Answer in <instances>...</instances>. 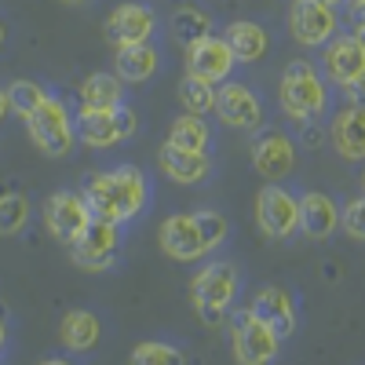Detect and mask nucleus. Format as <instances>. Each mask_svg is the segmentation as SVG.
Masks as SVG:
<instances>
[{"instance_id":"nucleus-1","label":"nucleus","mask_w":365,"mask_h":365,"mask_svg":"<svg viewBox=\"0 0 365 365\" xmlns=\"http://www.w3.org/2000/svg\"><path fill=\"white\" fill-rule=\"evenodd\" d=\"M84 201L91 216H103L113 223H128L146 208V175L132 165H120L88 179Z\"/></svg>"},{"instance_id":"nucleus-2","label":"nucleus","mask_w":365,"mask_h":365,"mask_svg":"<svg viewBox=\"0 0 365 365\" xmlns=\"http://www.w3.org/2000/svg\"><path fill=\"white\" fill-rule=\"evenodd\" d=\"M278 103L285 110V117L292 120H314L325 113L329 106V88L322 81V70L307 58H296L285 66L282 84H278Z\"/></svg>"},{"instance_id":"nucleus-3","label":"nucleus","mask_w":365,"mask_h":365,"mask_svg":"<svg viewBox=\"0 0 365 365\" xmlns=\"http://www.w3.org/2000/svg\"><path fill=\"white\" fill-rule=\"evenodd\" d=\"M234 296H237V270L227 259L205 263L190 278V299L205 325H223L227 311L234 307Z\"/></svg>"},{"instance_id":"nucleus-4","label":"nucleus","mask_w":365,"mask_h":365,"mask_svg":"<svg viewBox=\"0 0 365 365\" xmlns=\"http://www.w3.org/2000/svg\"><path fill=\"white\" fill-rule=\"evenodd\" d=\"M26 135L34 139V146L41 150L44 158H66L73 143H77V132H73V117L66 110L63 99L48 96L34 113H26Z\"/></svg>"},{"instance_id":"nucleus-5","label":"nucleus","mask_w":365,"mask_h":365,"mask_svg":"<svg viewBox=\"0 0 365 365\" xmlns=\"http://www.w3.org/2000/svg\"><path fill=\"white\" fill-rule=\"evenodd\" d=\"M227 332H230V344H234V358L245 361V365L274 361L282 351V336L267 322H259L252 314V307L234 311V314L227 311Z\"/></svg>"},{"instance_id":"nucleus-6","label":"nucleus","mask_w":365,"mask_h":365,"mask_svg":"<svg viewBox=\"0 0 365 365\" xmlns=\"http://www.w3.org/2000/svg\"><path fill=\"white\" fill-rule=\"evenodd\" d=\"M120 252V223L91 216L73 237H70V256L84 270H110Z\"/></svg>"},{"instance_id":"nucleus-7","label":"nucleus","mask_w":365,"mask_h":365,"mask_svg":"<svg viewBox=\"0 0 365 365\" xmlns=\"http://www.w3.org/2000/svg\"><path fill=\"white\" fill-rule=\"evenodd\" d=\"M289 34L303 48H322L332 34H340V15L325 0H292Z\"/></svg>"},{"instance_id":"nucleus-8","label":"nucleus","mask_w":365,"mask_h":365,"mask_svg":"<svg viewBox=\"0 0 365 365\" xmlns=\"http://www.w3.org/2000/svg\"><path fill=\"white\" fill-rule=\"evenodd\" d=\"M256 227L274 241L292 237L299 230V197H292L285 187H278V182L263 187L259 197H256Z\"/></svg>"},{"instance_id":"nucleus-9","label":"nucleus","mask_w":365,"mask_h":365,"mask_svg":"<svg viewBox=\"0 0 365 365\" xmlns=\"http://www.w3.org/2000/svg\"><path fill=\"white\" fill-rule=\"evenodd\" d=\"M220 120L227 128L237 132H259L263 128V103L249 84H237V81H223L216 84V110Z\"/></svg>"},{"instance_id":"nucleus-10","label":"nucleus","mask_w":365,"mask_h":365,"mask_svg":"<svg viewBox=\"0 0 365 365\" xmlns=\"http://www.w3.org/2000/svg\"><path fill=\"white\" fill-rule=\"evenodd\" d=\"M234 51L223 37L216 34H205L201 41L187 44V73L201 77V81H212V84H223L230 73H234Z\"/></svg>"},{"instance_id":"nucleus-11","label":"nucleus","mask_w":365,"mask_h":365,"mask_svg":"<svg viewBox=\"0 0 365 365\" xmlns=\"http://www.w3.org/2000/svg\"><path fill=\"white\" fill-rule=\"evenodd\" d=\"M158 29V19L146 4L139 0H128V4H117L103 26V34L113 48H128V44H139V41H150Z\"/></svg>"},{"instance_id":"nucleus-12","label":"nucleus","mask_w":365,"mask_h":365,"mask_svg":"<svg viewBox=\"0 0 365 365\" xmlns=\"http://www.w3.org/2000/svg\"><path fill=\"white\" fill-rule=\"evenodd\" d=\"M322 70L332 84H347L354 81L358 73H365V48L354 34H332L325 44H322Z\"/></svg>"},{"instance_id":"nucleus-13","label":"nucleus","mask_w":365,"mask_h":365,"mask_svg":"<svg viewBox=\"0 0 365 365\" xmlns=\"http://www.w3.org/2000/svg\"><path fill=\"white\" fill-rule=\"evenodd\" d=\"M91 220V208L84 201V194H73V190H58L44 201V227L51 237L58 241H66L70 245V237Z\"/></svg>"},{"instance_id":"nucleus-14","label":"nucleus","mask_w":365,"mask_h":365,"mask_svg":"<svg viewBox=\"0 0 365 365\" xmlns=\"http://www.w3.org/2000/svg\"><path fill=\"white\" fill-rule=\"evenodd\" d=\"M252 165L267 182H282L296 168V146L282 132H267L252 143Z\"/></svg>"},{"instance_id":"nucleus-15","label":"nucleus","mask_w":365,"mask_h":365,"mask_svg":"<svg viewBox=\"0 0 365 365\" xmlns=\"http://www.w3.org/2000/svg\"><path fill=\"white\" fill-rule=\"evenodd\" d=\"M158 241H161V252L175 263H194L205 256V245L197 237V227H194V216H187V212H175V216H168L158 230Z\"/></svg>"},{"instance_id":"nucleus-16","label":"nucleus","mask_w":365,"mask_h":365,"mask_svg":"<svg viewBox=\"0 0 365 365\" xmlns=\"http://www.w3.org/2000/svg\"><path fill=\"white\" fill-rule=\"evenodd\" d=\"M249 307H252V314H256L259 322H267L274 332H278L282 340L296 332V303H292V296H289L285 289H278V285L259 289V292L252 296Z\"/></svg>"},{"instance_id":"nucleus-17","label":"nucleus","mask_w":365,"mask_h":365,"mask_svg":"<svg viewBox=\"0 0 365 365\" xmlns=\"http://www.w3.org/2000/svg\"><path fill=\"white\" fill-rule=\"evenodd\" d=\"M158 165L161 172L179 182V187H194V182H201L208 175V150H182L175 143H165L158 150Z\"/></svg>"},{"instance_id":"nucleus-18","label":"nucleus","mask_w":365,"mask_h":365,"mask_svg":"<svg viewBox=\"0 0 365 365\" xmlns=\"http://www.w3.org/2000/svg\"><path fill=\"white\" fill-rule=\"evenodd\" d=\"M336 227H340V205L332 201L329 194L307 190L299 197V230L307 237L325 241L329 234H336Z\"/></svg>"},{"instance_id":"nucleus-19","label":"nucleus","mask_w":365,"mask_h":365,"mask_svg":"<svg viewBox=\"0 0 365 365\" xmlns=\"http://www.w3.org/2000/svg\"><path fill=\"white\" fill-rule=\"evenodd\" d=\"M73 132H77V143H84L91 150H110L117 143H125L117 110H81L73 120Z\"/></svg>"},{"instance_id":"nucleus-20","label":"nucleus","mask_w":365,"mask_h":365,"mask_svg":"<svg viewBox=\"0 0 365 365\" xmlns=\"http://www.w3.org/2000/svg\"><path fill=\"white\" fill-rule=\"evenodd\" d=\"M329 139L336 146L344 161H365V110L361 106H344L332 117Z\"/></svg>"},{"instance_id":"nucleus-21","label":"nucleus","mask_w":365,"mask_h":365,"mask_svg":"<svg viewBox=\"0 0 365 365\" xmlns=\"http://www.w3.org/2000/svg\"><path fill=\"white\" fill-rule=\"evenodd\" d=\"M103 340V322L91 311H66L58 322V344L73 354H84Z\"/></svg>"},{"instance_id":"nucleus-22","label":"nucleus","mask_w":365,"mask_h":365,"mask_svg":"<svg viewBox=\"0 0 365 365\" xmlns=\"http://www.w3.org/2000/svg\"><path fill=\"white\" fill-rule=\"evenodd\" d=\"M161 70V55L150 41L128 44V48H117V77L128 81V84H143Z\"/></svg>"},{"instance_id":"nucleus-23","label":"nucleus","mask_w":365,"mask_h":365,"mask_svg":"<svg viewBox=\"0 0 365 365\" xmlns=\"http://www.w3.org/2000/svg\"><path fill=\"white\" fill-rule=\"evenodd\" d=\"M223 41L230 44V51H234L237 63H259V58L267 55V48H270L267 29L256 26V22H245V19L230 22V26L223 29Z\"/></svg>"},{"instance_id":"nucleus-24","label":"nucleus","mask_w":365,"mask_h":365,"mask_svg":"<svg viewBox=\"0 0 365 365\" xmlns=\"http://www.w3.org/2000/svg\"><path fill=\"white\" fill-rule=\"evenodd\" d=\"M125 103V81L117 73H91L81 84V110H117Z\"/></svg>"},{"instance_id":"nucleus-25","label":"nucleus","mask_w":365,"mask_h":365,"mask_svg":"<svg viewBox=\"0 0 365 365\" xmlns=\"http://www.w3.org/2000/svg\"><path fill=\"white\" fill-rule=\"evenodd\" d=\"M168 143H175V146H182V150H208L212 132H208V125H205V117H197V113H182V117L172 120Z\"/></svg>"},{"instance_id":"nucleus-26","label":"nucleus","mask_w":365,"mask_h":365,"mask_svg":"<svg viewBox=\"0 0 365 365\" xmlns=\"http://www.w3.org/2000/svg\"><path fill=\"white\" fill-rule=\"evenodd\" d=\"M179 103L187 106V113L205 117V113L216 110V84H212V81H201V77H194V73H187V77L179 81Z\"/></svg>"},{"instance_id":"nucleus-27","label":"nucleus","mask_w":365,"mask_h":365,"mask_svg":"<svg viewBox=\"0 0 365 365\" xmlns=\"http://www.w3.org/2000/svg\"><path fill=\"white\" fill-rule=\"evenodd\" d=\"M29 216H34V205H29L26 194L19 190H8V194H0V237H15Z\"/></svg>"},{"instance_id":"nucleus-28","label":"nucleus","mask_w":365,"mask_h":365,"mask_svg":"<svg viewBox=\"0 0 365 365\" xmlns=\"http://www.w3.org/2000/svg\"><path fill=\"white\" fill-rule=\"evenodd\" d=\"M205 34H212L208 11H201V8H179V11L172 15V37H175L182 48L194 44V41H201Z\"/></svg>"},{"instance_id":"nucleus-29","label":"nucleus","mask_w":365,"mask_h":365,"mask_svg":"<svg viewBox=\"0 0 365 365\" xmlns=\"http://www.w3.org/2000/svg\"><path fill=\"white\" fill-rule=\"evenodd\" d=\"M190 216H194V227H197V237H201L205 252L220 249L223 241H227V234H230V223L220 216V212H212V208H197V212H190Z\"/></svg>"},{"instance_id":"nucleus-30","label":"nucleus","mask_w":365,"mask_h":365,"mask_svg":"<svg viewBox=\"0 0 365 365\" xmlns=\"http://www.w3.org/2000/svg\"><path fill=\"white\" fill-rule=\"evenodd\" d=\"M44 99H48V91H44V84H37V81H15V84L8 88L11 113H19V117L34 113V110H37Z\"/></svg>"},{"instance_id":"nucleus-31","label":"nucleus","mask_w":365,"mask_h":365,"mask_svg":"<svg viewBox=\"0 0 365 365\" xmlns=\"http://www.w3.org/2000/svg\"><path fill=\"white\" fill-rule=\"evenodd\" d=\"M132 361H139V365H172V361H182V351L172 347V344H161V340H146L132 351Z\"/></svg>"},{"instance_id":"nucleus-32","label":"nucleus","mask_w":365,"mask_h":365,"mask_svg":"<svg viewBox=\"0 0 365 365\" xmlns=\"http://www.w3.org/2000/svg\"><path fill=\"white\" fill-rule=\"evenodd\" d=\"M340 227H344L351 237L365 241V194L354 197V201H347V208H340Z\"/></svg>"},{"instance_id":"nucleus-33","label":"nucleus","mask_w":365,"mask_h":365,"mask_svg":"<svg viewBox=\"0 0 365 365\" xmlns=\"http://www.w3.org/2000/svg\"><path fill=\"white\" fill-rule=\"evenodd\" d=\"M344 96H347L351 106H361V110H365V73H358L354 81L344 84Z\"/></svg>"},{"instance_id":"nucleus-34","label":"nucleus","mask_w":365,"mask_h":365,"mask_svg":"<svg viewBox=\"0 0 365 365\" xmlns=\"http://www.w3.org/2000/svg\"><path fill=\"white\" fill-rule=\"evenodd\" d=\"M117 120H120V132H125V139H132V135H135V128H139V117H135L125 103L117 106Z\"/></svg>"},{"instance_id":"nucleus-35","label":"nucleus","mask_w":365,"mask_h":365,"mask_svg":"<svg viewBox=\"0 0 365 365\" xmlns=\"http://www.w3.org/2000/svg\"><path fill=\"white\" fill-rule=\"evenodd\" d=\"M351 19L358 26H365V0H354V4H351Z\"/></svg>"},{"instance_id":"nucleus-36","label":"nucleus","mask_w":365,"mask_h":365,"mask_svg":"<svg viewBox=\"0 0 365 365\" xmlns=\"http://www.w3.org/2000/svg\"><path fill=\"white\" fill-rule=\"evenodd\" d=\"M11 113V103H8V88H0V120Z\"/></svg>"},{"instance_id":"nucleus-37","label":"nucleus","mask_w":365,"mask_h":365,"mask_svg":"<svg viewBox=\"0 0 365 365\" xmlns=\"http://www.w3.org/2000/svg\"><path fill=\"white\" fill-rule=\"evenodd\" d=\"M8 347V322H4V311H0V354Z\"/></svg>"},{"instance_id":"nucleus-38","label":"nucleus","mask_w":365,"mask_h":365,"mask_svg":"<svg viewBox=\"0 0 365 365\" xmlns=\"http://www.w3.org/2000/svg\"><path fill=\"white\" fill-rule=\"evenodd\" d=\"M354 37H358V41H361V48H365V26H358V29H354Z\"/></svg>"},{"instance_id":"nucleus-39","label":"nucleus","mask_w":365,"mask_h":365,"mask_svg":"<svg viewBox=\"0 0 365 365\" xmlns=\"http://www.w3.org/2000/svg\"><path fill=\"white\" fill-rule=\"evenodd\" d=\"M4 41H8V29H4V22H0V48H4Z\"/></svg>"},{"instance_id":"nucleus-40","label":"nucleus","mask_w":365,"mask_h":365,"mask_svg":"<svg viewBox=\"0 0 365 365\" xmlns=\"http://www.w3.org/2000/svg\"><path fill=\"white\" fill-rule=\"evenodd\" d=\"M63 4H88V0H63Z\"/></svg>"},{"instance_id":"nucleus-41","label":"nucleus","mask_w":365,"mask_h":365,"mask_svg":"<svg viewBox=\"0 0 365 365\" xmlns=\"http://www.w3.org/2000/svg\"><path fill=\"white\" fill-rule=\"evenodd\" d=\"M325 4H332V8H336V4H344V0H325Z\"/></svg>"},{"instance_id":"nucleus-42","label":"nucleus","mask_w":365,"mask_h":365,"mask_svg":"<svg viewBox=\"0 0 365 365\" xmlns=\"http://www.w3.org/2000/svg\"><path fill=\"white\" fill-rule=\"evenodd\" d=\"M361 190H365V175H361Z\"/></svg>"}]
</instances>
